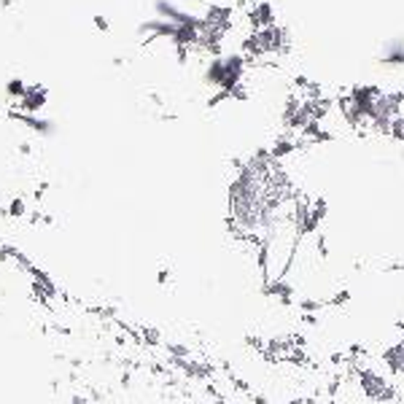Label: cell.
Listing matches in <instances>:
<instances>
[{
  "label": "cell",
  "mask_w": 404,
  "mask_h": 404,
  "mask_svg": "<svg viewBox=\"0 0 404 404\" xmlns=\"http://www.w3.org/2000/svg\"><path fill=\"white\" fill-rule=\"evenodd\" d=\"M46 97H49V94H46L44 87H30L27 94L19 100V105H22L25 114H41L46 108Z\"/></svg>",
  "instance_id": "obj_4"
},
{
  "label": "cell",
  "mask_w": 404,
  "mask_h": 404,
  "mask_svg": "<svg viewBox=\"0 0 404 404\" xmlns=\"http://www.w3.org/2000/svg\"><path fill=\"white\" fill-rule=\"evenodd\" d=\"M377 62L383 68H404V38H391L383 44Z\"/></svg>",
  "instance_id": "obj_1"
},
{
  "label": "cell",
  "mask_w": 404,
  "mask_h": 404,
  "mask_svg": "<svg viewBox=\"0 0 404 404\" xmlns=\"http://www.w3.org/2000/svg\"><path fill=\"white\" fill-rule=\"evenodd\" d=\"M92 25H94V30H100V32H108V30H111V22H108V19H105L103 14H94Z\"/></svg>",
  "instance_id": "obj_6"
},
{
  "label": "cell",
  "mask_w": 404,
  "mask_h": 404,
  "mask_svg": "<svg viewBox=\"0 0 404 404\" xmlns=\"http://www.w3.org/2000/svg\"><path fill=\"white\" fill-rule=\"evenodd\" d=\"M383 364H386V369H388L391 374L404 377V340L396 345H391L388 350L383 353Z\"/></svg>",
  "instance_id": "obj_3"
},
{
  "label": "cell",
  "mask_w": 404,
  "mask_h": 404,
  "mask_svg": "<svg viewBox=\"0 0 404 404\" xmlns=\"http://www.w3.org/2000/svg\"><path fill=\"white\" fill-rule=\"evenodd\" d=\"M27 90H30V87H27L22 78H14V81L6 84V94H8V97H16V100H22V97L27 94Z\"/></svg>",
  "instance_id": "obj_5"
},
{
  "label": "cell",
  "mask_w": 404,
  "mask_h": 404,
  "mask_svg": "<svg viewBox=\"0 0 404 404\" xmlns=\"http://www.w3.org/2000/svg\"><path fill=\"white\" fill-rule=\"evenodd\" d=\"M251 19H254L256 27H269L278 22V14H275V6L269 0H259L251 6Z\"/></svg>",
  "instance_id": "obj_2"
}]
</instances>
